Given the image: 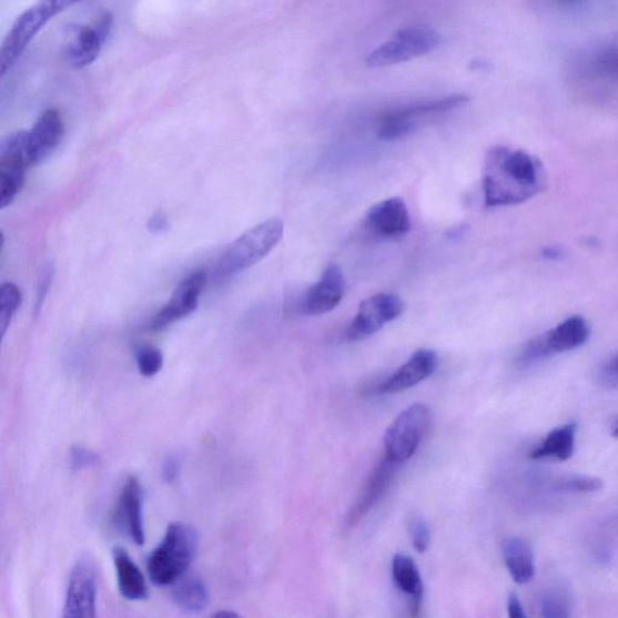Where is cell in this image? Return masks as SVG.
<instances>
[{
    "instance_id": "1",
    "label": "cell",
    "mask_w": 618,
    "mask_h": 618,
    "mask_svg": "<svg viewBox=\"0 0 618 618\" xmlns=\"http://www.w3.org/2000/svg\"><path fill=\"white\" fill-rule=\"evenodd\" d=\"M547 186L543 162L525 150L492 148L484 166L486 207H513L541 194Z\"/></svg>"
},
{
    "instance_id": "2",
    "label": "cell",
    "mask_w": 618,
    "mask_h": 618,
    "mask_svg": "<svg viewBox=\"0 0 618 618\" xmlns=\"http://www.w3.org/2000/svg\"><path fill=\"white\" fill-rule=\"evenodd\" d=\"M199 547L194 528L172 524L163 539L148 559L150 580L158 586H171L184 578Z\"/></svg>"
},
{
    "instance_id": "3",
    "label": "cell",
    "mask_w": 618,
    "mask_h": 618,
    "mask_svg": "<svg viewBox=\"0 0 618 618\" xmlns=\"http://www.w3.org/2000/svg\"><path fill=\"white\" fill-rule=\"evenodd\" d=\"M284 233L281 219L273 217L246 231L237 241L233 242L215 269V280L224 281L236 276L267 256L276 246Z\"/></svg>"
},
{
    "instance_id": "4",
    "label": "cell",
    "mask_w": 618,
    "mask_h": 618,
    "mask_svg": "<svg viewBox=\"0 0 618 618\" xmlns=\"http://www.w3.org/2000/svg\"><path fill=\"white\" fill-rule=\"evenodd\" d=\"M82 0H38L13 22L0 48V75L4 77L22 57L36 36L59 13Z\"/></svg>"
},
{
    "instance_id": "5",
    "label": "cell",
    "mask_w": 618,
    "mask_h": 618,
    "mask_svg": "<svg viewBox=\"0 0 618 618\" xmlns=\"http://www.w3.org/2000/svg\"><path fill=\"white\" fill-rule=\"evenodd\" d=\"M590 328L580 315L559 323L547 333L534 337L520 348L516 363L519 367L528 368L551 356L580 348L588 341Z\"/></svg>"
},
{
    "instance_id": "6",
    "label": "cell",
    "mask_w": 618,
    "mask_h": 618,
    "mask_svg": "<svg viewBox=\"0 0 618 618\" xmlns=\"http://www.w3.org/2000/svg\"><path fill=\"white\" fill-rule=\"evenodd\" d=\"M468 102L463 94L408 104L392 110L379 122L378 134L383 141H397L432 120L446 115Z\"/></svg>"
},
{
    "instance_id": "7",
    "label": "cell",
    "mask_w": 618,
    "mask_h": 618,
    "mask_svg": "<svg viewBox=\"0 0 618 618\" xmlns=\"http://www.w3.org/2000/svg\"><path fill=\"white\" fill-rule=\"evenodd\" d=\"M430 421L432 412L427 405L414 404L402 412L384 436V458L401 465L414 457Z\"/></svg>"
},
{
    "instance_id": "8",
    "label": "cell",
    "mask_w": 618,
    "mask_h": 618,
    "mask_svg": "<svg viewBox=\"0 0 618 618\" xmlns=\"http://www.w3.org/2000/svg\"><path fill=\"white\" fill-rule=\"evenodd\" d=\"M439 44V36L430 27L414 26L401 30L386 43L371 52L366 59L373 68L388 67L414 60L429 53Z\"/></svg>"
},
{
    "instance_id": "9",
    "label": "cell",
    "mask_w": 618,
    "mask_h": 618,
    "mask_svg": "<svg viewBox=\"0 0 618 618\" xmlns=\"http://www.w3.org/2000/svg\"><path fill=\"white\" fill-rule=\"evenodd\" d=\"M404 310V301L395 294L381 293L368 297L362 302L345 340L359 342L375 335L382 327L399 318Z\"/></svg>"
},
{
    "instance_id": "10",
    "label": "cell",
    "mask_w": 618,
    "mask_h": 618,
    "mask_svg": "<svg viewBox=\"0 0 618 618\" xmlns=\"http://www.w3.org/2000/svg\"><path fill=\"white\" fill-rule=\"evenodd\" d=\"M30 168L27 132H16L0 142V207L6 209L19 195Z\"/></svg>"
},
{
    "instance_id": "11",
    "label": "cell",
    "mask_w": 618,
    "mask_h": 618,
    "mask_svg": "<svg viewBox=\"0 0 618 618\" xmlns=\"http://www.w3.org/2000/svg\"><path fill=\"white\" fill-rule=\"evenodd\" d=\"M364 230L371 239L395 242L405 239L411 230V216L401 197L384 200L371 207L364 219Z\"/></svg>"
},
{
    "instance_id": "12",
    "label": "cell",
    "mask_w": 618,
    "mask_h": 618,
    "mask_svg": "<svg viewBox=\"0 0 618 618\" xmlns=\"http://www.w3.org/2000/svg\"><path fill=\"white\" fill-rule=\"evenodd\" d=\"M98 600V580L88 558L77 561L68 582L63 606L64 618H93Z\"/></svg>"
},
{
    "instance_id": "13",
    "label": "cell",
    "mask_w": 618,
    "mask_h": 618,
    "mask_svg": "<svg viewBox=\"0 0 618 618\" xmlns=\"http://www.w3.org/2000/svg\"><path fill=\"white\" fill-rule=\"evenodd\" d=\"M114 18L110 12H103L92 23L79 27L65 48V59L74 68H85L92 64L113 29Z\"/></svg>"
},
{
    "instance_id": "14",
    "label": "cell",
    "mask_w": 618,
    "mask_h": 618,
    "mask_svg": "<svg viewBox=\"0 0 618 618\" xmlns=\"http://www.w3.org/2000/svg\"><path fill=\"white\" fill-rule=\"evenodd\" d=\"M207 274L204 271L190 274L188 278L178 285L169 304L156 314V317L150 324V328L153 332H161V330L168 328L172 324L188 317L192 312H195L199 306L200 296L205 284H207Z\"/></svg>"
},
{
    "instance_id": "15",
    "label": "cell",
    "mask_w": 618,
    "mask_h": 618,
    "mask_svg": "<svg viewBox=\"0 0 618 618\" xmlns=\"http://www.w3.org/2000/svg\"><path fill=\"white\" fill-rule=\"evenodd\" d=\"M346 293V280L337 265H330L321 280L312 285L298 302L305 315H323L334 311Z\"/></svg>"
},
{
    "instance_id": "16",
    "label": "cell",
    "mask_w": 618,
    "mask_h": 618,
    "mask_svg": "<svg viewBox=\"0 0 618 618\" xmlns=\"http://www.w3.org/2000/svg\"><path fill=\"white\" fill-rule=\"evenodd\" d=\"M143 497L140 479L131 476L120 492L114 513L116 527L139 546L145 543Z\"/></svg>"
},
{
    "instance_id": "17",
    "label": "cell",
    "mask_w": 618,
    "mask_h": 618,
    "mask_svg": "<svg viewBox=\"0 0 618 618\" xmlns=\"http://www.w3.org/2000/svg\"><path fill=\"white\" fill-rule=\"evenodd\" d=\"M437 363V354L434 351L418 349L394 374L377 384L375 394L389 395L414 388L435 373Z\"/></svg>"
},
{
    "instance_id": "18",
    "label": "cell",
    "mask_w": 618,
    "mask_h": 618,
    "mask_svg": "<svg viewBox=\"0 0 618 618\" xmlns=\"http://www.w3.org/2000/svg\"><path fill=\"white\" fill-rule=\"evenodd\" d=\"M64 125L57 109H49L37 120L33 129L27 132V158L30 168L48 159L63 140Z\"/></svg>"
},
{
    "instance_id": "19",
    "label": "cell",
    "mask_w": 618,
    "mask_h": 618,
    "mask_svg": "<svg viewBox=\"0 0 618 618\" xmlns=\"http://www.w3.org/2000/svg\"><path fill=\"white\" fill-rule=\"evenodd\" d=\"M397 466L399 464H395L386 458H383L378 464L374 474H371L358 500L355 502L347 515L345 521L346 530L358 526L362 519L386 496L395 477Z\"/></svg>"
},
{
    "instance_id": "20",
    "label": "cell",
    "mask_w": 618,
    "mask_h": 618,
    "mask_svg": "<svg viewBox=\"0 0 618 618\" xmlns=\"http://www.w3.org/2000/svg\"><path fill=\"white\" fill-rule=\"evenodd\" d=\"M113 561L120 595L131 601L145 600L149 589L144 575L125 549L114 548Z\"/></svg>"
},
{
    "instance_id": "21",
    "label": "cell",
    "mask_w": 618,
    "mask_h": 618,
    "mask_svg": "<svg viewBox=\"0 0 618 618\" xmlns=\"http://www.w3.org/2000/svg\"><path fill=\"white\" fill-rule=\"evenodd\" d=\"M392 574L396 587L411 599V614L417 616L424 585L416 563L406 555L397 554L393 558Z\"/></svg>"
},
{
    "instance_id": "22",
    "label": "cell",
    "mask_w": 618,
    "mask_h": 618,
    "mask_svg": "<svg viewBox=\"0 0 618 618\" xmlns=\"http://www.w3.org/2000/svg\"><path fill=\"white\" fill-rule=\"evenodd\" d=\"M503 557L513 580L518 585H526L534 579L535 561L530 546L519 538L504 541Z\"/></svg>"
},
{
    "instance_id": "23",
    "label": "cell",
    "mask_w": 618,
    "mask_h": 618,
    "mask_svg": "<svg viewBox=\"0 0 618 618\" xmlns=\"http://www.w3.org/2000/svg\"><path fill=\"white\" fill-rule=\"evenodd\" d=\"M576 433L578 424L569 423L549 433L544 442L529 453L531 459L554 458L568 460L575 450Z\"/></svg>"
},
{
    "instance_id": "24",
    "label": "cell",
    "mask_w": 618,
    "mask_h": 618,
    "mask_svg": "<svg viewBox=\"0 0 618 618\" xmlns=\"http://www.w3.org/2000/svg\"><path fill=\"white\" fill-rule=\"evenodd\" d=\"M172 600L174 606L183 612L199 614L210 606V588L200 578H185L184 576L174 584Z\"/></svg>"
},
{
    "instance_id": "25",
    "label": "cell",
    "mask_w": 618,
    "mask_h": 618,
    "mask_svg": "<svg viewBox=\"0 0 618 618\" xmlns=\"http://www.w3.org/2000/svg\"><path fill=\"white\" fill-rule=\"evenodd\" d=\"M21 302L22 293L17 284L4 283L0 287V334H2V337L6 336L13 315L21 306Z\"/></svg>"
},
{
    "instance_id": "26",
    "label": "cell",
    "mask_w": 618,
    "mask_h": 618,
    "mask_svg": "<svg viewBox=\"0 0 618 618\" xmlns=\"http://www.w3.org/2000/svg\"><path fill=\"white\" fill-rule=\"evenodd\" d=\"M540 611L545 618L569 617L570 604L568 597L559 590H548L540 599Z\"/></svg>"
},
{
    "instance_id": "27",
    "label": "cell",
    "mask_w": 618,
    "mask_h": 618,
    "mask_svg": "<svg viewBox=\"0 0 618 618\" xmlns=\"http://www.w3.org/2000/svg\"><path fill=\"white\" fill-rule=\"evenodd\" d=\"M135 361L141 375L148 378L156 376L163 367V354L153 346H143L136 351Z\"/></svg>"
},
{
    "instance_id": "28",
    "label": "cell",
    "mask_w": 618,
    "mask_h": 618,
    "mask_svg": "<svg viewBox=\"0 0 618 618\" xmlns=\"http://www.w3.org/2000/svg\"><path fill=\"white\" fill-rule=\"evenodd\" d=\"M554 487L567 493H592L602 487V480L590 476H567L557 479Z\"/></svg>"
},
{
    "instance_id": "29",
    "label": "cell",
    "mask_w": 618,
    "mask_h": 618,
    "mask_svg": "<svg viewBox=\"0 0 618 618\" xmlns=\"http://www.w3.org/2000/svg\"><path fill=\"white\" fill-rule=\"evenodd\" d=\"M409 535L412 545H414L417 553L424 554L427 551L430 545L432 533L427 521H425L421 516H415L411 519Z\"/></svg>"
},
{
    "instance_id": "30",
    "label": "cell",
    "mask_w": 618,
    "mask_h": 618,
    "mask_svg": "<svg viewBox=\"0 0 618 618\" xmlns=\"http://www.w3.org/2000/svg\"><path fill=\"white\" fill-rule=\"evenodd\" d=\"M595 70L599 75L618 79V47L601 52L595 62Z\"/></svg>"
},
{
    "instance_id": "31",
    "label": "cell",
    "mask_w": 618,
    "mask_h": 618,
    "mask_svg": "<svg viewBox=\"0 0 618 618\" xmlns=\"http://www.w3.org/2000/svg\"><path fill=\"white\" fill-rule=\"evenodd\" d=\"M71 468L75 472L92 468L100 463L98 453L81 446H74L70 452Z\"/></svg>"
},
{
    "instance_id": "32",
    "label": "cell",
    "mask_w": 618,
    "mask_h": 618,
    "mask_svg": "<svg viewBox=\"0 0 618 618\" xmlns=\"http://www.w3.org/2000/svg\"><path fill=\"white\" fill-rule=\"evenodd\" d=\"M54 277V267L50 264L45 267L43 273H41L37 294H36V304H34V315H39L41 307H43L47 296L49 294L52 281Z\"/></svg>"
},
{
    "instance_id": "33",
    "label": "cell",
    "mask_w": 618,
    "mask_h": 618,
    "mask_svg": "<svg viewBox=\"0 0 618 618\" xmlns=\"http://www.w3.org/2000/svg\"><path fill=\"white\" fill-rule=\"evenodd\" d=\"M180 459H178L176 457L168 458L166 462L163 463L161 470L163 483H166L169 485L175 483V479L178 478V476H180Z\"/></svg>"
},
{
    "instance_id": "34",
    "label": "cell",
    "mask_w": 618,
    "mask_h": 618,
    "mask_svg": "<svg viewBox=\"0 0 618 618\" xmlns=\"http://www.w3.org/2000/svg\"><path fill=\"white\" fill-rule=\"evenodd\" d=\"M507 611L511 618H525L526 611L517 595L511 594L507 599Z\"/></svg>"
},
{
    "instance_id": "35",
    "label": "cell",
    "mask_w": 618,
    "mask_h": 618,
    "mask_svg": "<svg viewBox=\"0 0 618 618\" xmlns=\"http://www.w3.org/2000/svg\"><path fill=\"white\" fill-rule=\"evenodd\" d=\"M602 377L611 384H618V353L604 366Z\"/></svg>"
},
{
    "instance_id": "36",
    "label": "cell",
    "mask_w": 618,
    "mask_h": 618,
    "mask_svg": "<svg viewBox=\"0 0 618 618\" xmlns=\"http://www.w3.org/2000/svg\"><path fill=\"white\" fill-rule=\"evenodd\" d=\"M168 226H169V220L166 215L162 213L155 214L153 217H151L149 223V230L153 232L163 231Z\"/></svg>"
},
{
    "instance_id": "37",
    "label": "cell",
    "mask_w": 618,
    "mask_h": 618,
    "mask_svg": "<svg viewBox=\"0 0 618 618\" xmlns=\"http://www.w3.org/2000/svg\"><path fill=\"white\" fill-rule=\"evenodd\" d=\"M543 257L547 260H560L565 256V251L559 249V246H546L541 252Z\"/></svg>"
},
{
    "instance_id": "38",
    "label": "cell",
    "mask_w": 618,
    "mask_h": 618,
    "mask_svg": "<svg viewBox=\"0 0 618 618\" xmlns=\"http://www.w3.org/2000/svg\"><path fill=\"white\" fill-rule=\"evenodd\" d=\"M611 435L615 438H618V417L614 421V423L611 425Z\"/></svg>"
},
{
    "instance_id": "39",
    "label": "cell",
    "mask_w": 618,
    "mask_h": 618,
    "mask_svg": "<svg viewBox=\"0 0 618 618\" xmlns=\"http://www.w3.org/2000/svg\"><path fill=\"white\" fill-rule=\"evenodd\" d=\"M214 616L215 617H233V616H237V614L224 610V611L216 612Z\"/></svg>"
}]
</instances>
